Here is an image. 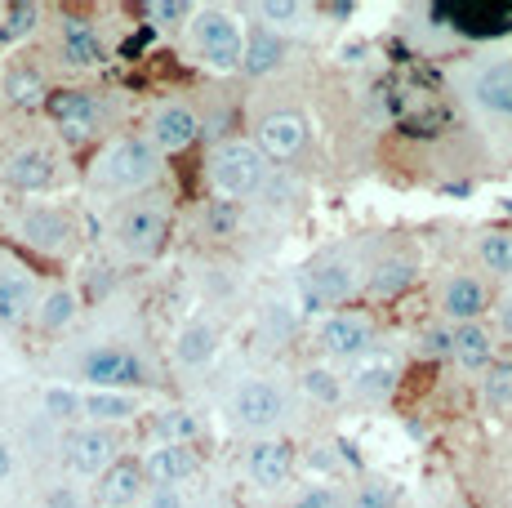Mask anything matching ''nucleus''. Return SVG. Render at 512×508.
Wrapping results in <instances>:
<instances>
[{
  "label": "nucleus",
  "instance_id": "f257e3e1",
  "mask_svg": "<svg viewBox=\"0 0 512 508\" xmlns=\"http://www.w3.org/2000/svg\"><path fill=\"white\" fill-rule=\"evenodd\" d=\"M161 174V152H156V143L139 139V134H130V139H116L112 148L98 156L94 165V188H107V192H134V188H147V183Z\"/></svg>",
  "mask_w": 512,
  "mask_h": 508
},
{
  "label": "nucleus",
  "instance_id": "f03ea898",
  "mask_svg": "<svg viewBox=\"0 0 512 508\" xmlns=\"http://www.w3.org/2000/svg\"><path fill=\"white\" fill-rule=\"evenodd\" d=\"M210 183L223 201L254 197L268 183V156H263L259 143H245V139L219 143L210 156Z\"/></svg>",
  "mask_w": 512,
  "mask_h": 508
},
{
  "label": "nucleus",
  "instance_id": "7ed1b4c3",
  "mask_svg": "<svg viewBox=\"0 0 512 508\" xmlns=\"http://www.w3.org/2000/svg\"><path fill=\"white\" fill-rule=\"evenodd\" d=\"M352 290H357V268L343 254H326L299 277V304L303 312H326L352 299Z\"/></svg>",
  "mask_w": 512,
  "mask_h": 508
},
{
  "label": "nucleus",
  "instance_id": "20e7f679",
  "mask_svg": "<svg viewBox=\"0 0 512 508\" xmlns=\"http://www.w3.org/2000/svg\"><path fill=\"white\" fill-rule=\"evenodd\" d=\"M192 36H196V50H201V58L214 67V72H236V67H241L245 36L223 9H196Z\"/></svg>",
  "mask_w": 512,
  "mask_h": 508
},
{
  "label": "nucleus",
  "instance_id": "39448f33",
  "mask_svg": "<svg viewBox=\"0 0 512 508\" xmlns=\"http://www.w3.org/2000/svg\"><path fill=\"white\" fill-rule=\"evenodd\" d=\"M232 424L236 428H250V433H268V428H277L285 415H290V397H285L281 384H272V379H250V384H241L232 393Z\"/></svg>",
  "mask_w": 512,
  "mask_h": 508
},
{
  "label": "nucleus",
  "instance_id": "423d86ee",
  "mask_svg": "<svg viewBox=\"0 0 512 508\" xmlns=\"http://www.w3.org/2000/svg\"><path fill=\"white\" fill-rule=\"evenodd\" d=\"M116 241L130 259H156L170 241V214L156 210V205H130L116 219Z\"/></svg>",
  "mask_w": 512,
  "mask_h": 508
},
{
  "label": "nucleus",
  "instance_id": "0eeeda50",
  "mask_svg": "<svg viewBox=\"0 0 512 508\" xmlns=\"http://www.w3.org/2000/svg\"><path fill=\"white\" fill-rule=\"evenodd\" d=\"M81 379H90L94 388H103V393H125V388H139L147 379V366L143 357H134L130 348H94V353L81 357Z\"/></svg>",
  "mask_w": 512,
  "mask_h": 508
},
{
  "label": "nucleus",
  "instance_id": "6e6552de",
  "mask_svg": "<svg viewBox=\"0 0 512 508\" xmlns=\"http://www.w3.org/2000/svg\"><path fill=\"white\" fill-rule=\"evenodd\" d=\"M45 112L54 116V125H63L72 139H90V134L103 130L107 121V107L98 94L90 90H58L45 99Z\"/></svg>",
  "mask_w": 512,
  "mask_h": 508
},
{
  "label": "nucleus",
  "instance_id": "1a4fd4ad",
  "mask_svg": "<svg viewBox=\"0 0 512 508\" xmlns=\"http://www.w3.org/2000/svg\"><path fill=\"white\" fill-rule=\"evenodd\" d=\"M18 237L41 254H67L76 241V228L63 210H54V205H32V210L18 214Z\"/></svg>",
  "mask_w": 512,
  "mask_h": 508
},
{
  "label": "nucleus",
  "instance_id": "9d476101",
  "mask_svg": "<svg viewBox=\"0 0 512 508\" xmlns=\"http://www.w3.org/2000/svg\"><path fill=\"white\" fill-rule=\"evenodd\" d=\"M147 139L156 143L161 156H174L183 148H192L201 139V116L183 103H161L152 116H147Z\"/></svg>",
  "mask_w": 512,
  "mask_h": 508
},
{
  "label": "nucleus",
  "instance_id": "9b49d317",
  "mask_svg": "<svg viewBox=\"0 0 512 508\" xmlns=\"http://www.w3.org/2000/svg\"><path fill=\"white\" fill-rule=\"evenodd\" d=\"M317 344L339 361H357V357L370 353L374 326H370V317H361V312H334V317H326V326H321Z\"/></svg>",
  "mask_w": 512,
  "mask_h": 508
},
{
  "label": "nucleus",
  "instance_id": "f8f14e48",
  "mask_svg": "<svg viewBox=\"0 0 512 508\" xmlns=\"http://www.w3.org/2000/svg\"><path fill=\"white\" fill-rule=\"evenodd\" d=\"M486 312H490V290L481 277L459 272V277H450L446 286H441V317H446L450 326H472V321H481Z\"/></svg>",
  "mask_w": 512,
  "mask_h": 508
},
{
  "label": "nucleus",
  "instance_id": "ddd939ff",
  "mask_svg": "<svg viewBox=\"0 0 512 508\" xmlns=\"http://www.w3.org/2000/svg\"><path fill=\"white\" fill-rule=\"evenodd\" d=\"M5 179L14 183L18 192H45V188H54V179H58V156L41 148V143L14 148L5 156Z\"/></svg>",
  "mask_w": 512,
  "mask_h": 508
},
{
  "label": "nucleus",
  "instance_id": "4468645a",
  "mask_svg": "<svg viewBox=\"0 0 512 508\" xmlns=\"http://www.w3.org/2000/svg\"><path fill=\"white\" fill-rule=\"evenodd\" d=\"M112 451H116L112 433H103V428H76V433L67 437V446H63V459H67V468H72V473L103 477L107 468L116 464Z\"/></svg>",
  "mask_w": 512,
  "mask_h": 508
},
{
  "label": "nucleus",
  "instance_id": "2eb2a0df",
  "mask_svg": "<svg viewBox=\"0 0 512 508\" xmlns=\"http://www.w3.org/2000/svg\"><path fill=\"white\" fill-rule=\"evenodd\" d=\"M254 134H259V148L268 161H285L308 143V121L299 112H268Z\"/></svg>",
  "mask_w": 512,
  "mask_h": 508
},
{
  "label": "nucleus",
  "instance_id": "dca6fc26",
  "mask_svg": "<svg viewBox=\"0 0 512 508\" xmlns=\"http://www.w3.org/2000/svg\"><path fill=\"white\" fill-rule=\"evenodd\" d=\"M245 468H250L254 486H263V491H277V486L290 482V468H294L290 442H281V437H263V442H254L250 455H245Z\"/></svg>",
  "mask_w": 512,
  "mask_h": 508
},
{
  "label": "nucleus",
  "instance_id": "f3484780",
  "mask_svg": "<svg viewBox=\"0 0 512 508\" xmlns=\"http://www.w3.org/2000/svg\"><path fill=\"white\" fill-rule=\"evenodd\" d=\"M147 482V468L139 459H116L103 477H98V504L103 508H134L143 495Z\"/></svg>",
  "mask_w": 512,
  "mask_h": 508
},
{
  "label": "nucleus",
  "instance_id": "a211bd4d",
  "mask_svg": "<svg viewBox=\"0 0 512 508\" xmlns=\"http://www.w3.org/2000/svg\"><path fill=\"white\" fill-rule=\"evenodd\" d=\"M58 45H63L67 67H98L103 63V36H98V27L81 14L63 18V36H58Z\"/></svg>",
  "mask_w": 512,
  "mask_h": 508
},
{
  "label": "nucleus",
  "instance_id": "6ab92c4d",
  "mask_svg": "<svg viewBox=\"0 0 512 508\" xmlns=\"http://www.w3.org/2000/svg\"><path fill=\"white\" fill-rule=\"evenodd\" d=\"M415 277H419L415 254H383V259L370 268L366 286H370L374 299H397V295H406V290L415 286Z\"/></svg>",
  "mask_w": 512,
  "mask_h": 508
},
{
  "label": "nucleus",
  "instance_id": "aec40b11",
  "mask_svg": "<svg viewBox=\"0 0 512 508\" xmlns=\"http://www.w3.org/2000/svg\"><path fill=\"white\" fill-rule=\"evenodd\" d=\"M36 308V286L23 268H0V326H18Z\"/></svg>",
  "mask_w": 512,
  "mask_h": 508
},
{
  "label": "nucleus",
  "instance_id": "412c9836",
  "mask_svg": "<svg viewBox=\"0 0 512 508\" xmlns=\"http://www.w3.org/2000/svg\"><path fill=\"white\" fill-rule=\"evenodd\" d=\"M143 468L156 486H179L187 477H196L201 464H196V455L187 451V446H156V451H147Z\"/></svg>",
  "mask_w": 512,
  "mask_h": 508
},
{
  "label": "nucleus",
  "instance_id": "4be33fe9",
  "mask_svg": "<svg viewBox=\"0 0 512 508\" xmlns=\"http://www.w3.org/2000/svg\"><path fill=\"white\" fill-rule=\"evenodd\" d=\"M214 353H219V330H214L210 321H192V326H183L179 339H174V361L187 370L210 366Z\"/></svg>",
  "mask_w": 512,
  "mask_h": 508
},
{
  "label": "nucleus",
  "instance_id": "5701e85b",
  "mask_svg": "<svg viewBox=\"0 0 512 508\" xmlns=\"http://www.w3.org/2000/svg\"><path fill=\"white\" fill-rule=\"evenodd\" d=\"M285 63V41L272 27H254L250 36H245V58H241V72L245 76H268L277 72Z\"/></svg>",
  "mask_w": 512,
  "mask_h": 508
},
{
  "label": "nucleus",
  "instance_id": "b1692460",
  "mask_svg": "<svg viewBox=\"0 0 512 508\" xmlns=\"http://www.w3.org/2000/svg\"><path fill=\"white\" fill-rule=\"evenodd\" d=\"M455 361L464 370H481L486 375L490 366H495V335H490L481 321H472V326H455Z\"/></svg>",
  "mask_w": 512,
  "mask_h": 508
},
{
  "label": "nucleus",
  "instance_id": "393cba45",
  "mask_svg": "<svg viewBox=\"0 0 512 508\" xmlns=\"http://www.w3.org/2000/svg\"><path fill=\"white\" fill-rule=\"evenodd\" d=\"M352 397H366V402H383V397L397 388V366L392 361H366V366H357V375H352Z\"/></svg>",
  "mask_w": 512,
  "mask_h": 508
},
{
  "label": "nucleus",
  "instance_id": "a878e982",
  "mask_svg": "<svg viewBox=\"0 0 512 508\" xmlns=\"http://www.w3.org/2000/svg\"><path fill=\"white\" fill-rule=\"evenodd\" d=\"M85 415L98 424H121V419L139 415V402H134L130 393H103V388H94V393H85Z\"/></svg>",
  "mask_w": 512,
  "mask_h": 508
},
{
  "label": "nucleus",
  "instance_id": "bb28decb",
  "mask_svg": "<svg viewBox=\"0 0 512 508\" xmlns=\"http://www.w3.org/2000/svg\"><path fill=\"white\" fill-rule=\"evenodd\" d=\"M76 321V295L72 290H49V295L41 299V308H36V326L45 330V335H63L67 326Z\"/></svg>",
  "mask_w": 512,
  "mask_h": 508
},
{
  "label": "nucleus",
  "instance_id": "cd10ccee",
  "mask_svg": "<svg viewBox=\"0 0 512 508\" xmlns=\"http://www.w3.org/2000/svg\"><path fill=\"white\" fill-rule=\"evenodd\" d=\"M481 406H486L490 415L512 410V361H495V366L481 375Z\"/></svg>",
  "mask_w": 512,
  "mask_h": 508
},
{
  "label": "nucleus",
  "instance_id": "c85d7f7f",
  "mask_svg": "<svg viewBox=\"0 0 512 508\" xmlns=\"http://www.w3.org/2000/svg\"><path fill=\"white\" fill-rule=\"evenodd\" d=\"M152 433L161 437V446H187L201 433V424L192 419V410H161V415L152 419Z\"/></svg>",
  "mask_w": 512,
  "mask_h": 508
},
{
  "label": "nucleus",
  "instance_id": "c756f323",
  "mask_svg": "<svg viewBox=\"0 0 512 508\" xmlns=\"http://www.w3.org/2000/svg\"><path fill=\"white\" fill-rule=\"evenodd\" d=\"M477 99L495 112H512V67H486L477 76Z\"/></svg>",
  "mask_w": 512,
  "mask_h": 508
},
{
  "label": "nucleus",
  "instance_id": "7c9ffc66",
  "mask_svg": "<svg viewBox=\"0 0 512 508\" xmlns=\"http://www.w3.org/2000/svg\"><path fill=\"white\" fill-rule=\"evenodd\" d=\"M477 259L495 277H512V232H486V237H477Z\"/></svg>",
  "mask_w": 512,
  "mask_h": 508
},
{
  "label": "nucleus",
  "instance_id": "2f4dec72",
  "mask_svg": "<svg viewBox=\"0 0 512 508\" xmlns=\"http://www.w3.org/2000/svg\"><path fill=\"white\" fill-rule=\"evenodd\" d=\"M36 23H41V5H27V0L9 5L5 18H0V45H18L23 36L36 32Z\"/></svg>",
  "mask_w": 512,
  "mask_h": 508
},
{
  "label": "nucleus",
  "instance_id": "473e14b6",
  "mask_svg": "<svg viewBox=\"0 0 512 508\" xmlns=\"http://www.w3.org/2000/svg\"><path fill=\"white\" fill-rule=\"evenodd\" d=\"M303 393L321 406H339L343 402V379L326 366H312V370H303Z\"/></svg>",
  "mask_w": 512,
  "mask_h": 508
},
{
  "label": "nucleus",
  "instance_id": "72a5a7b5",
  "mask_svg": "<svg viewBox=\"0 0 512 508\" xmlns=\"http://www.w3.org/2000/svg\"><path fill=\"white\" fill-rule=\"evenodd\" d=\"M41 406L49 419H58V424H67V419H81L85 415V397L76 393V388H45L41 393Z\"/></svg>",
  "mask_w": 512,
  "mask_h": 508
},
{
  "label": "nucleus",
  "instance_id": "f704fd0d",
  "mask_svg": "<svg viewBox=\"0 0 512 508\" xmlns=\"http://www.w3.org/2000/svg\"><path fill=\"white\" fill-rule=\"evenodd\" d=\"M419 357L428 361H446L455 357V326H428L419 335Z\"/></svg>",
  "mask_w": 512,
  "mask_h": 508
},
{
  "label": "nucleus",
  "instance_id": "c9c22d12",
  "mask_svg": "<svg viewBox=\"0 0 512 508\" xmlns=\"http://www.w3.org/2000/svg\"><path fill=\"white\" fill-rule=\"evenodd\" d=\"M5 94L14 103H36V99H49V94L41 90V76L36 72H27V67H14V72H9V81H5Z\"/></svg>",
  "mask_w": 512,
  "mask_h": 508
},
{
  "label": "nucleus",
  "instance_id": "e433bc0d",
  "mask_svg": "<svg viewBox=\"0 0 512 508\" xmlns=\"http://www.w3.org/2000/svg\"><path fill=\"white\" fill-rule=\"evenodd\" d=\"M401 491L392 482H361L352 495V508H397Z\"/></svg>",
  "mask_w": 512,
  "mask_h": 508
},
{
  "label": "nucleus",
  "instance_id": "4c0bfd02",
  "mask_svg": "<svg viewBox=\"0 0 512 508\" xmlns=\"http://www.w3.org/2000/svg\"><path fill=\"white\" fill-rule=\"evenodd\" d=\"M236 201H210L205 205V228H210V237H232L236 232Z\"/></svg>",
  "mask_w": 512,
  "mask_h": 508
},
{
  "label": "nucleus",
  "instance_id": "58836bf2",
  "mask_svg": "<svg viewBox=\"0 0 512 508\" xmlns=\"http://www.w3.org/2000/svg\"><path fill=\"white\" fill-rule=\"evenodd\" d=\"M299 14H303L299 0H259V18H268V23H277V27H290Z\"/></svg>",
  "mask_w": 512,
  "mask_h": 508
},
{
  "label": "nucleus",
  "instance_id": "ea45409f",
  "mask_svg": "<svg viewBox=\"0 0 512 508\" xmlns=\"http://www.w3.org/2000/svg\"><path fill=\"white\" fill-rule=\"evenodd\" d=\"M334 504H339V495H334L330 491V486H303V491H299V500H294L290 508H334Z\"/></svg>",
  "mask_w": 512,
  "mask_h": 508
},
{
  "label": "nucleus",
  "instance_id": "a19ab883",
  "mask_svg": "<svg viewBox=\"0 0 512 508\" xmlns=\"http://www.w3.org/2000/svg\"><path fill=\"white\" fill-rule=\"evenodd\" d=\"M147 18H161V23H179V18L192 14V5H183V0H152V5H143Z\"/></svg>",
  "mask_w": 512,
  "mask_h": 508
},
{
  "label": "nucleus",
  "instance_id": "79ce46f5",
  "mask_svg": "<svg viewBox=\"0 0 512 508\" xmlns=\"http://www.w3.org/2000/svg\"><path fill=\"white\" fill-rule=\"evenodd\" d=\"M147 508H187V500H183L179 486H152V495H147Z\"/></svg>",
  "mask_w": 512,
  "mask_h": 508
},
{
  "label": "nucleus",
  "instance_id": "37998d69",
  "mask_svg": "<svg viewBox=\"0 0 512 508\" xmlns=\"http://www.w3.org/2000/svg\"><path fill=\"white\" fill-rule=\"evenodd\" d=\"M263 321H268V330H277V339H285V335L294 330L290 308H281V304H272V308H268V317H263Z\"/></svg>",
  "mask_w": 512,
  "mask_h": 508
},
{
  "label": "nucleus",
  "instance_id": "c03bdc74",
  "mask_svg": "<svg viewBox=\"0 0 512 508\" xmlns=\"http://www.w3.org/2000/svg\"><path fill=\"white\" fill-rule=\"evenodd\" d=\"M45 508H81V495H76L72 486H54V491L45 495Z\"/></svg>",
  "mask_w": 512,
  "mask_h": 508
},
{
  "label": "nucleus",
  "instance_id": "a18cd8bd",
  "mask_svg": "<svg viewBox=\"0 0 512 508\" xmlns=\"http://www.w3.org/2000/svg\"><path fill=\"white\" fill-rule=\"evenodd\" d=\"M9 473H14V451L0 442V482H9Z\"/></svg>",
  "mask_w": 512,
  "mask_h": 508
},
{
  "label": "nucleus",
  "instance_id": "49530a36",
  "mask_svg": "<svg viewBox=\"0 0 512 508\" xmlns=\"http://www.w3.org/2000/svg\"><path fill=\"white\" fill-rule=\"evenodd\" d=\"M499 330L512 339V299H508V304H499Z\"/></svg>",
  "mask_w": 512,
  "mask_h": 508
},
{
  "label": "nucleus",
  "instance_id": "de8ad7c7",
  "mask_svg": "<svg viewBox=\"0 0 512 508\" xmlns=\"http://www.w3.org/2000/svg\"><path fill=\"white\" fill-rule=\"evenodd\" d=\"M0 94H5V85H0Z\"/></svg>",
  "mask_w": 512,
  "mask_h": 508
}]
</instances>
